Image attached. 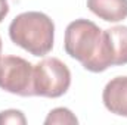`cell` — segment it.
Returning <instances> with one entry per match:
<instances>
[{"mask_svg":"<svg viewBox=\"0 0 127 125\" xmlns=\"http://www.w3.org/2000/svg\"><path fill=\"white\" fill-rule=\"evenodd\" d=\"M87 7L106 22H120L127 18V0H87Z\"/></svg>","mask_w":127,"mask_h":125,"instance_id":"cell-6","label":"cell"},{"mask_svg":"<svg viewBox=\"0 0 127 125\" xmlns=\"http://www.w3.org/2000/svg\"><path fill=\"white\" fill-rule=\"evenodd\" d=\"M46 125H53V124H78V119L75 118V115L66 109V107H56L53 110L49 112L47 118L44 119Z\"/></svg>","mask_w":127,"mask_h":125,"instance_id":"cell-8","label":"cell"},{"mask_svg":"<svg viewBox=\"0 0 127 125\" xmlns=\"http://www.w3.org/2000/svg\"><path fill=\"white\" fill-rule=\"evenodd\" d=\"M6 124L25 125L27 124V119H25V116H24V113H22L21 110L9 109V110L0 112V125H6Z\"/></svg>","mask_w":127,"mask_h":125,"instance_id":"cell-9","label":"cell"},{"mask_svg":"<svg viewBox=\"0 0 127 125\" xmlns=\"http://www.w3.org/2000/svg\"><path fill=\"white\" fill-rule=\"evenodd\" d=\"M108 49L111 53L112 66L126 65L127 63V27L117 25L105 30Z\"/></svg>","mask_w":127,"mask_h":125,"instance_id":"cell-7","label":"cell"},{"mask_svg":"<svg viewBox=\"0 0 127 125\" xmlns=\"http://www.w3.org/2000/svg\"><path fill=\"white\" fill-rule=\"evenodd\" d=\"M0 53H1V38H0Z\"/></svg>","mask_w":127,"mask_h":125,"instance_id":"cell-11","label":"cell"},{"mask_svg":"<svg viewBox=\"0 0 127 125\" xmlns=\"http://www.w3.org/2000/svg\"><path fill=\"white\" fill-rule=\"evenodd\" d=\"M102 100L111 113L127 118V77L112 78L103 88Z\"/></svg>","mask_w":127,"mask_h":125,"instance_id":"cell-5","label":"cell"},{"mask_svg":"<svg viewBox=\"0 0 127 125\" xmlns=\"http://www.w3.org/2000/svg\"><path fill=\"white\" fill-rule=\"evenodd\" d=\"M34 66L19 56H0V88L21 97L34 96Z\"/></svg>","mask_w":127,"mask_h":125,"instance_id":"cell-4","label":"cell"},{"mask_svg":"<svg viewBox=\"0 0 127 125\" xmlns=\"http://www.w3.org/2000/svg\"><path fill=\"white\" fill-rule=\"evenodd\" d=\"M64 47L66 55L90 72H103L112 66L105 30L89 19H75L68 24Z\"/></svg>","mask_w":127,"mask_h":125,"instance_id":"cell-1","label":"cell"},{"mask_svg":"<svg viewBox=\"0 0 127 125\" xmlns=\"http://www.w3.org/2000/svg\"><path fill=\"white\" fill-rule=\"evenodd\" d=\"M9 13V3L7 0H0V22L7 16Z\"/></svg>","mask_w":127,"mask_h":125,"instance_id":"cell-10","label":"cell"},{"mask_svg":"<svg viewBox=\"0 0 127 125\" xmlns=\"http://www.w3.org/2000/svg\"><path fill=\"white\" fill-rule=\"evenodd\" d=\"M71 85V72L58 58H44L34 65L32 91L34 96L56 99L68 91Z\"/></svg>","mask_w":127,"mask_h":125,"instance_id":"cell-3","label":"cell"},{"mask_svg":"<svg viewBox=\"0 0 127 125\" xmlns=\"http://www.w3.org/2000/svg\"><path fill=\"white\" fill-rule=\"evenodd\" d=\"M9 37L32 56H46L53 47L55 24L43 12H24L10 22Z\"/></svg>","mask_w":127,"mask_h":125,"instance_id":"cell-2","label":"cell"}]
</instances>
